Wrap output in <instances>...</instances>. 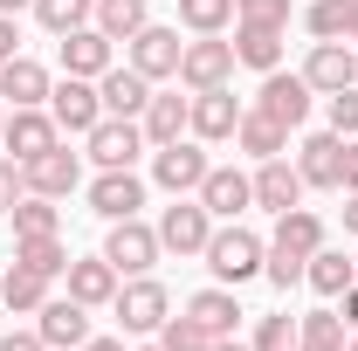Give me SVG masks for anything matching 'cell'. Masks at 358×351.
Masks as SVG:
<instances>
[{"label": "cell", "mask_w": 358, "mask_h": 351, "mask_svg": "<svg viewBox=\"0 0 358 351\" xmlns=\"http://www.w3.org/2000/svg\"><path fill=\"white\" fill-rule=\"evenodd\" d=\"M14 262L35 268V275H62V268H69V248H62L55 234H28V241H14Z\"/></svg>", "instance_id": "cell-31"}, {"label": "cell", "mask_w": 358, "mask_h": 351, "mask_svg": "<svg viewBox=\"0 0 358 351\" xmlns=\"http://www.w3.org/2000/svg\"><path fill=\"white\" fill-rule=\"evenodd\" d=\"M0 303L7 310H42L48 303V275H35V268H7V275H0Z\"/></svg>", "instance_id": "cell-30"}, {"label": "cell", "mask_w": 358, "mask_h": 351, "mask_svg": "<svg viewBox=\"0 0 358 351\" xmlns=\"http://www.w3.org/2000/svg\"><path fill=\"white\" fill-rule=\"evenodd\" d=\"M103 262L117 268V275H145V268L159 262V227H145V220H110V241H103Z\"/></svg>", "instance_id": "cell-4"}, {"label": "cell", "mask_w": 358, "mask_h": 351, "mask_svg": "<svg viewBox=\"0 0 358 351\" xmlns=\"http://www.w3.org/2000/svg\"><path fill=\"white\" fill-rule=\"evenodd\" d=\"M28 234H55L48 193H21V207H14V241H28Z\"/></svg>", "instance_id": "cell-36"}, {"label": "cell", "mask_w": 358, "mask_h": 351, "mask_svg": "<svg viewBox=\"0 0 358 351\" xmlns=\"http://www.w3.org/2000/svg\"><path fill=\"white\" fill-rule=\"evenodd\" d=\"M62 275H69V296H76L83 310H96V303H110V296H117V268L103 262V255H90V262H69Z\"/></svg>", "instance_id": "cell-24"}, {"label": "cell", "mask_w": 358, "mask_h": 351, "mask_svg": "<svg viewBox=\"0 0 358 351\" xmlns=\"http://www.w3.org/2000/svg\"><path fill=\"white\" fill-rule=\"evenodd\" d=\"M303 200V173L289 166V159H262V173H255V207H268V214H289Z\"/></svg>", "instance_id": "cell-21"}, {"label": "cell", "mask_w": 358, "mask_h": 351, "mask_svg": "<svg viewBox=\"0 0 358 351\" xmlns=\"http://www.w3.org/2000/svg\"><path fill=\"white\" fill-rule=\"evenodd\" d=\"M303 186H345V138L324 131V138H303Z\"/></svg>", "instance_id": "cell-23"}, {"label": "cell", "mask_w": 358, "mask_h": 351, "mask_svg": "<svg viewBox=\"0 0 358 351\" xmlns=\"http://www.w3.org/2000/svg\"><path fill=\"white\" fill-rule=\"evenodd\" d=\"M317 248H324V220L310 207H289V214H275V241H268V282L275 289H289V282H303V262H310Z\"/></svg>", "instance_id": "cell-1"}, {"label": "cell", "mask_w": 358, "mask_h": 351, "mask_svg": "<svg viewBox=\"0 0 358 351\" xmlns=\"http://www.w3.org/2000/svg\"><path fill=\"white\" fill-rule=\"evenodd\" d=\"M48 117H55V131H96V117H103V96L90 76H62V83L48 89Z\"/></svg>", "instance_id": "cell-3"}, {"label": "cell", "mask_w": 358, "mask_h": 351, "mask_svg": "<svg viewBox=\"0 0 358 351\" xmlns=\"http://www.w3.org/2000/svg\"><path fill=\"white\" fill-rule=\"evenodd\" d=\"M35 14H42V28L69 35V28H83L90 14H96V0H35Z\"/></svg>", "instance_id": "cell-37"}, {"label": "cell", "mask_w": 358, "mask_h": 351, "mask_svg": "<svg viewBox=\"0 0 358 351\" xmlns=\"http://www.w3.org/2000/svg\"><path fill=\"white\" fill-rule=\"evenodd\" d=\"M310 96H317V89L303 83V76H282V69H268L262 96H255V110H268L275 124H289V131H296V124L310 117Z\"/></svg>", "instance_id": "cell-12"}, {"label": "cell", "mask_w": 358, "mask_h": 351, "mask_svg": "<svg viewBox=\"0 0 358 351\" xmlns=\"http://www.w3.org/2000/svg\"><path fill=\"white\" fill-rule=\"evenodd\" d=\"M186 124H193V96H152L138 131H145V145H173Z\"/></svg>", "instance_id": "cell-25"}, {"label": "cell", "mask_w": 358, "mask_h": 351, "mask_svg": "<svg viewBox=\"0 0 358 351\" xmlns=\"http://www.w3.org/2000/svg\"><path fill=\"white\" fill-rule=\"evenodd\" d=\"M345 324H352V331H358V282H352V289H345Z\"/></svg>", "instance_id": "cell-46"}, {"label": "cell", "mask_w": 358, "mask_h": 351, "mask_svg": "<svg viewBox=\"0 0 358 351\" xmlns=\"http://www.w3.org/2000/svg\"><path fill=\"white\" fill-rule=\"evenodd\" d=\"M179 21L193 35H221L227 21H234V0H179Z\"/></svg>", "instance_id": "cell-35"}, {"label": "cell", "mask_w": 358, "mask_h": 351, "mask_svg": "<svg viewBox=\"0 0 358 351\" xmlns=\"http://www.w3.org/2000/svg\"><path fill=\"white\" fill-rule=\"evenodd\" d=\"M21 173H28V193L62 200V193H76V152H69V145H48L42 159H28Z\"/></svg>", "instance_id": "cell-20"}, {"label": "cell", "mask_w": 358, "mask_h": 351, "mask_svg": "<svg viewBox=\"0 0 358 351\" xmlns=\"http://www.w3.org/2000/svg\"><path fill=\"white\" fill-rule=\"evenodd\" d=\"M214 351H255V345H241V338H214Z\"/></svg>", "instance_id": "cell-49"}, {"label": "cell", "mask_w": 358, "mask_h": 351, "mask_svg": "<svg viewBox=\"0 0 358 351\" xmlns=\"http://www.w3.org/2000/svg\"><path fill=\"white\" fill-rule=\"evenodd\" d=\"M21 193H28L21 159H0V214H14V207H21Z\"/></svg>", "instance_id": "cell-41"}, {"label": "cell", "mask_w": 358, "mask_h": 351, "mask_svg": "<svg viewBox=\"0 0 358 351\" xmlns=\"http://www.w3.org/2000/svg\"><path fill=\"white\" fill-rule=\"evenodd\" d=\"M268 248L248 234V227H221V234H207V268L221 275V282H248V275H262Z\"/></svg>", "instance_id": "cell-2"}, {"label": "cell", "mask_w": 358, "mask_h": 351, "mask_svg": "<svg viewBox=\"0 0 358 351\" xmlns=\"http://www.w3.org/2000/svg\"><path fill=\"white\" fill-rule=\"evenodd\" d=\"M179 55H186V42H179V28H159V21H145L131 35V69L138 76H179Z\"/></svg>", "instance_id": "cell-8"}, {"label": "cell", "mask_w": 358, "mask_h": 351, "mask_svg": "<svg viewBox=\"0 0 358 351\" xmlns=\"http://www.w3.org/2000/svg\"><path fill=\"white\" fill-rule=\"evenodd\" d=\"M234 62H248V69H275L282 62V28H262V21H241L234 28Z\"/></svg>", "instance_id": "cell-26"}, {"label": "cell", "mask_w": 358, "mask_h": 351, "mask_svg": "<svg viewBox=\"0 0 358 351\" xmlns=\"http://www.w3.org/2000/svg\"><path fill=\"white\" fill-rule=\"evenodd\" d=\"M345 351H358V338H352V345H345Z\"/></svg>", "instance_id": "cell-53"}, {"label": "cell", "mask_w": 358, "mask_h": 351, "mask_svg": "<svg viewBox=\"0 0 358 351\" xmlns=\"http://www.w3.org/2000/svg\"><path fill=\"white\" fill-rule=\"evenodd\" d=\"M48 69L42 62H28V55H7L0 62V103H14V110H35V103H48Z\"/></svg>", "instance_id": "cell-15"}, {"label": "cell", "mask_w": 358, "mask_h": 351, "mask_svg": "<svg viewBox=\"0 0 358 351\" xmlns=\"http://www.w3.org/2000/svg\"><path fill=\"white\" fill-rule=\"evenodd\" d=\"M186 317H193L207 338H234V317H241V303H234L227 289H200V296L186 303Z\"/></svg>", "instance_id": "cell-29"}, {"label": "cell", "mask_w": 358, "mask_h": 351, "mask_svg": "<svg viewBox=\"0 0 358 351\" xmlns=\"http://www.w3.org/2000/svg\"><path fill=\"white\" fill-rule=\"evenodd\" d=\"M296 345V324H289V317H262V324H255V351H289Z\"/></svg>", "instance_id": "cell-40"}, {"label": "cell", "mask_w": 358, "mask_h": 351, "mask_svg": "<svg viewBox=\"0 0 358 351\" xmlns=\"http://www.w3.org/2000/svg\"><path fill=\"white\" fill-rule=\"evenodd\" d=\"M145 7H152V0H96V28H103L110 42H131L138 28H145Z\"/></svg>", "instance_id": "cell-32"}, {"label": "cell", "mask_w": 358, "mask_h": 351, "mask_svg": "<svg viewBox=\"0 0 358 351\" xmlns=\"http://www.w3.org/2000/svg\"><path fill=\"white\" fill-rule=\"evenodd\" d=\"M303 83L317 89V96H338V89H352L358 83V55L345 42H317L310 48V62H303Z\"/></svg>", "instance_id": "cell-11"}, {"label": "cell", "mask_w": 358, "mask_h": 351, "mask_svg": "<svg viewBox=\"0 0 358 351\" xmlns=\"http://www.w3.org/2000/svg\"><path fill=\"white\" fill-rule=\"evenodd\" d=\"M193 138H207V145H221V138L241 131V103H234V89H193V124H186Z\"/></svg>", "instance_id": "cell-10"}, {"label": "cell", "mask_w": 358, "mask_h": 351, "mask_svg": "<svg viewBox=\"0 0 358 351\" xmlns=\"http://www.w3.org/2000/svg\"><path fill=\"white\" fill-rule=\"evenodd\" d=\"M14 42H21V35H14V14H0V62L14 55Z\"/></svg>", "instance_id": "cell-44"}, {"label": "cell", "mask_w": 358, "mask_h": 351, "mask_svg": "<svg viewBox=\"0 0 358 351\" xmlns=\"http://www.w3.org/2000/svg\"><path fill=\"white\" fill-rule=\"evenodd\" d=\"M296 338H303V351H345V317L338 310H310L296 324Z\"/></svg>", "instance_id": "cell-34"}, {"label": "cell", "mask_w": 358, "mask_h": 351, "mask_svg": "<svg viewBox=\"0 0 358 351\" xmlns=\"http://www.w3.org/2000/svg\"><path fill=\"white\" fill-rule=\"evenodd\" d=\"M21 7H35V0H0V14H21Z\"/></svg>", "instance_id": "cell-50"}, {"label": "cell", "mask_w": 358, "mask_h": 351, "mask_svg": "<svg viewBox=\"0 0 358 351\" xmlns=\"http://www.w3.org/2000/svg\"><path fill=\"white\" fill-rule=\"evenodd\" d=\"M42 345H48V351H83V345H90V317H83L76 296L42 303Z\"/></svg>", "instance_id": "cell-19"}, {"label": "cell", "mask_w": 358, "mask_h": 351, "mask_svg": "<svg viewBox=\"0 0 358 351\" xmlns=\"http://www.w3.org/2000/svg\"><path fill=\"white\" fill-rule=\"evenodd\" d=\"M248 200H255V179H248V173H234V166H207V179H200V207H207V214L234 220Z\"/></svg>", "instance_id": "cell-17"}, {"label": "cell", "mask_w": 358, "mask_h": 351, "mask_svg": "<svg viewBox=\"0 0 358 351\" xmlns=\"http://www.w3.org/2000/svg\"><path fill=\"white\" fill-rule=\"evenodd\" d=\"M62 69L69 76H103L110 69V35L103 28H69L62 35Z\"/></svg>", "instance_id": "cell-22"}, {"label": "cell", "mask_w": 358, "mask_h": 351, "mask_svg": "<svg viewBox=\"0 0 358 351\" xmlns=\"http://www.w3.org/2000/svg\"><path fill=\"white\" fill-rule=\"evenodd\" d=\"M96 96H103V117H145L152 76H138V69H103V76H96Z\"/></svg>", "instance_id": "cell-16"}, {"label": "cell", "mask_w": 358, "mask_h": 351, "mask_svg": "<svg viewBox=\"0 0 358 351\" xmlns=\"http://www.w3.org/2000/svg\"><path fill=\"white\" fill-rule=\"evenodd\" d=\"M138 152H145V131H138L131 117H96V131H90V159H96L103 173L131 166Z\"/></svg>", "instance_id": "cell-13"}, {"label": "cell", "mask_w": 358, "mask_h": 351, "mask_svg": "<svg viewBox=\"0 0 358 351\" xmlns=\"http://www.w3.org/2000/svg\"><path fill=\"white\" fill-rule=\"evenodd\" d=\"M234 21H262V28H289V0H234Z\"/></svg>", "instance_id": "cell-39"}, {"label": "cell", "mask_w": 358, "mask_h": 351, "mask_svg": "<svg viewBox=\"0 0 358 351\" xmlns=\"http://www.w3.org/2000/svg\"><path fill=\"white\" fill-rule=\"evenodd\" d=\"M352 42H358V7H352Z\"/></svg>", "instance_id": "cell-51"}, {"label": "cell", "mask_w": 358, "mask_h": 351, "mask_svg": "<svg viewBox=\"0 0 358 351\" xmlns=\"http://www.w3.org/2000/svg\"><path fill=\"white\" fill-rule=\"evenodd\" d=\"M303 282H310L317 296H345V289L358 282V262H352V255H338V248H317L310 262H303Z\"/></svg>", "instance_id": "cell-27"}, {"label": "cell", "mask_w": 358, "mask_h": 351, "mask_svg": "<svg viewBox=\"0 0 358 351\" xmlns=\"http://www.w3.org/2000/svg\"><path fill=\"white\" fill-rule=\"evenodd\" d=\"M227 76H234V42H186V55H179V83L186 89H221Z\"/></svg>", "instance_id": "cell-9"}, {"label": "cell", "mask_w": 358, "mask_h": 351, "mask_svg": "<svg viewBox=\"0 0 358 351\" xmlns=\"http://www.w3.org/2000/svg\"><path fill=\"white\" fill-rule=\"evenodd\" d=\"M110 310H117V324H124V331H159V324L173 317V303H166V289H159L152 275H131V282H117V296H110Z\"/></svg>", "instance_id": "cell-5"}, {"label": "cell", "mask_w": 358, "mask_h": 351, "mask_svg": "<svg viewBox=\"0 0 358 351\" xmlns=\"http://www.w3.org/2000/svg\"><path fill=\"white\" fill-rule=\"evenodd\" d=\"M7 152H14V159H21V166H28V159H42L48 145H62V138H55V117H48L42 103H35V110H14V117H7Z\"/></svg>", "instance_id": "cell-18"}, {"label": "cell", "mask_w": 358, "mask_h": 351, "mask_svg": "<svg viewBox=\"0 0 358 351\" xmlns=\"http://www.w3.org/2000/svg\"><path fill=\"white\" fill-rule=\"evenodd\" d=\"M83 351H124V345H117V338H90Z\"/></svg>", "instance_id": "cell-48"}, {"label": "cell", "mask_w": 358, "mask_h": 351, "mask_svg": "<svg viewBox=\"0 0 358 351\" xmlns=\"http://www.w3.org/2000/svg\"><path fill=\"white\" fill-rule=\"evenodd\" d=\"M159 345L166 351H214V338H207L193 317H166V324H159Z\"/></svg>", "instance_id": "cell-38"}, {"label": "cell", "mask_w": 358, "mask_h": 351, "mask_svg": "<svg viewBox=\"0 0 358 351\" xmlns=\"http://www.w3.org/2000/svg\"><path fill=\"white\" fill-rule=\"evenodd\" d=\"M0 351H48L42 331H14V338H0Z\"/></svg>", "instance_id": "cell-43"}, {"label": "cell", "mask_w": 358, "mask_h": 351, "mask_svg": "<svg viewBox=\"0 0 358 351\" xmlns=\"http://www.w3.org/2000/svg\"><path fill=\"white\" fill-rule=\"evenodd\" d=\"M0 131H7V103H0Z\"/></svg>", "instance_id": "cell-52"}, {"label": "cell", "mask_w": 358, "mask_h": 351, "mask_svg": "<svg viewBox=\"0 0 358 351\" xmlns=\"http://www.w3.org/2000/svg\"><path fill=\"white\" fill-rule=\"evenodd\" d=\"M345 186H358V145H345Z\"/></svg>", "instance_id": "cell-45"}, {"label": "cell", "mask_w": 358, "mask_h": 351, "mask_svg": "<svg viewBox=\"0 0 358 351\" xmlns=\"http://www.w3.org/2000/svg\"><path fill=\"white\" fill-rule=\"evenodd\" d=\"M152 351H166V345H152Z\"/></svg>", "instance_id": "cell-54"}, {"label": "cell", "mask_w": 358, "mask_h": 351, "mask_svg": "<svg viewBox=\"0 0 358 351\" xmlns=\"http://www.w3.org/2000/svg\"><path fill=\"white\" fill-rule=\"evenodd\" d=\"M90 207L103 220H131L138 207H145V179L131 173V166H117V173H96V186H90Z\"/></svg>", "instance_id": "cell-14"}, {"label": "cell", "mask_w": 358, "mask_h": 351, "mask_svg": "<svg viewBox=\"0 0 358 351\" xmlns=\"http://www.w3.org/2000/svg\"><path fill=\"white\" fill-rule=\"evenodd\" d=\"M241 152L248 159H282V145H289V124H275L268 110H241Z\"/></svg>", "instance_id": "cell-28"}, {"label": "cell", "mask_w": 358, "mask_h": 351, "mask_svg": "<svg viewBox=\"0 0 358 351\" xmlns=\"http://www.w3.org/2000/svg\"><path fill=\"white\" fill-rule=\"evenodd\" d=\"M152 179H159L173 200H179V193H200V179H207V152L186 145V138H173V145L152 152Z\"/></svg>", "instance_id": "cell-7"}, {"label": "cell", "mask_w": 358, "mask_h": 351, "mask_svg": "<svg viewBox=\"0 0 358 351\" xmlns=\"http://www.w3.org/2000/svg\"><path fill=\"white\" fill-rule=\"evenodd\" d=\"M207 234H214V214L200 200H173L159 220V248H173V255H207Z\"/></svg>", "instance_id": "cell-6"}, {"label": "cell", "mask_w": 358, "mask_h": 351, "mask_svg": "<svg viewBox=\"0 0 358 351\" xmlns=\"http://www.w3.org/2000/svg\"><path fill=\"white\" fill-rule=\"evenodd\" d=\"M331 131H338V138H352V131H358V83L331 96Z\"/></svg>", "instance_id": "cell-42"}, {"label": "cell", "mask_w": 358, "mask_h": 351, "mask_svg": "<svg viewBox=\"0 0 358 351\" xmlns=\"http://www.w3.org/2000/svg\"><path fill=\"white\" fill-rule=\"evenodd\" d=\"M352 7H358V0H310L303 28H310L317 42H338V35H352Z\"/></svg>", "instance_id": "cell-33"}, {"label": "cell", "mask_w": 358, "mask_h": 351, "mask_svg": "<svg viewBox=\"0 0 358 351\" xmlns=\"http://www.w3.org/2000/svg\"><path fill=\"white\" fill-rule=\"evenodd\" d=\"M345 227L358 234V186H352V200H345Z\"/></svg>", "instance_id": "cell-47"}]
</instances>
